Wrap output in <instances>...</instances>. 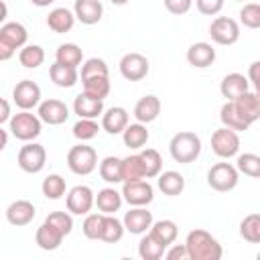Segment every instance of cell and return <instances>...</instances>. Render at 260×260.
<instances>
[{
    "label": "cell",
    "mask_w": 260,
    "mask_h": 260,
    "mask_svg": "<svg viewBox=\"0 0 260 260\" xmlns=\"http://www.w3.org/2000/svg\"><path fill=\"white\" fill-rule=\"evenodd\" d=\"M65 205L67 211L73 215H87L95 205V193L87 185H75L73 189H69L65 197Z\"/></svg>",
    "instance_id": "cell-10"
},
{
    "label": "cell",
    "mask_w": 260,
    "mask_h": 260,
    "mask_svg": "<svg viewBox=\"0 0 260 260\" xmlns=\"http://www.w3.org/2000/svg\"><path fill=\"white\" fill-rule=\"evenodd\" d=\"M128 126V112L122 106H114L102 114V128L108 134H122Z\"/></svg>",
    "instance_id": "cell-21"
},
{
    "label": "cell",
    "mask_w": 260,
    "mask_h": 260,
    "mask_svg": "<svg viewBox=\"0 0 260 260\" xmlns=\"http://www.w3.org/2000/svg\"><path fill=\"white\" fill-rule=\"evenodd\" d=\"M49 77L57 87H73L77 83V69L55 61L49 67Z\"/></svg>",
    "instance_id": "cell-30"
},
{
    "label": "cell",
    "mask_w": 260,
    "mask_h": 260,
    "mask_svg": "<svg viewBox=\"0 0 260 260\" xmlns=\"http://www.w3.org/2000/svg\"><path fill=\"white\" fill-rule=\"evenodd\" d=\"M165 250H167V246L160 244L150 232L144 234L138 242V256L142 260H160L165 256Z\"/></svg>",
    "instance_id": "cell-31"
},
{
    "label": "cell",
    "mask_w": 260,
    "mask_h": 260,
    "mask_svg": "<svg viewBox=\"0 0 260 260\" xmlns=\"http://www.w3.org/2000/svg\"><path fill=\"white\" fill-rule=\"evenodd\" d=\"M104 223H106V213H87L85 219H83V236L89 238V240H102V234H104Z\"/></svg>",
    "instance_id": "cell-40"
},
{
    "label": "cell",
    "mask_w": 260,
    "mask_h": 260,
    "mask_svg": "<svg viewBox=\"0 0 260 260\" xmlns=\"http://www.w3.org/2000/svg\"><path fill=\"white\" fill-rule=\"evenodd\" d=\"M100 177L106 183H110V185L122 183V158H118V156H106L100 162Z\"/></svg>",
    "instance_id": "cell-34"
},
{
    "label": "cell",
    "mask_w": 260,
    "mask_h": 260,
    "mask_svg": "<svg viewBox=\"0 0 260 260\" xmlns=\"http://www.w3.org/2000/svg\"><path fill=\"white\" fill-rule=\"evenodd\" d=\"M0 134H2V144H0V148H6V144H8V130L0 128Z\"/></svg>",
    "instance_id": "cell-54"
},
{
    "label": "cell",
    "mask_w": 260,
    "mask_h": 260,
    "mask_svg": "<svg viewBox=\"0 0 260 260\" xmlns=\"http://www.w3.org/2000/svg\"><path fill=\"white\" fill-rule=\"evenodd\" d=\"M112 4H116V6H124V4H128L130 0H110Z\"/></svg>",
    "instance_id": "cell-55"
},
{
    "label": "cell",
    "mask_w": 260,
    "mask_h": 260,
    "mask_svg": "<svg viewBox=\"0 0 260 260\" xmlns=\"http://www.w3.org/2000/svg\"><path fill=\"white\" fill-rule=\"evenodd\" d=\"M98 132H100V126H98V122L91 120V118H79V120L73 124V136H75L77 140H81V142L95 138Z\"/></svg>",
    "instance_id": "cell-44"
},
{
    "label": "cell",
    "mask_w": 260,
    "mask_h": 260,
    "mask_svg": "<svg viewBox=\"0 0 260 260\" xmlns=\"http://www.w3.org/2000/svg\"><path fill=\"white\" fill-rule=\"evenodd\" d=\"M258 260H260V252H258Z\"/></svg>",
    "instance_id": "cell-57"
},
{
    "label": "cell",
    "mask_w": 260,
    "mask_h": 260,
    "mask_svg": "<svg viewBox=\"0 0 260 260\" xmlns=\"http://www.w3.org/2000/svg\"><path fill=\"white\" fill-rule=\"evenodd\" d=\"M148 59L140 53H126L120 59V73L128 81H140L148 75Z\"/></svg>",
    "instance_id": "cell-13"
},
{
    "label": "cell",
    "mask_w": 260,
    "mask_h": 260,
    "mask_svg": "<svg viewBox=\"0 0 260 260\" xmlns=\"http://www.w3.org/2000/svg\"><path fill=\"white\" fill-rule=\"evenodd\" d=\"M124 228L126 232L130 234H136V236H142L146 234L150 228H152V213L146 209V207H132L130 211L124 213Z\"/></svg>",
    "instance_id": "cell-15"
},
{
    "label": "cell",
    "mask_w": 260,
    "mask_h": 260,
    "mask_svg": "<svg viewBox=\"0 0 260 260\" xmlns=\"http://www.w3.org/2000/svg\"><path fill=\"white\" fill-rule=\"evenodd\" d=\"M156 183H158V189L165 195H169V197H177L185 189V177L181 173H177V171H165V173H160L158 179H156Z\"/></svg>",
    "instance_id": "cell-29"
},
{
    "label": "cell",
    "mask_w": 260,
    "mask_h": 260,
    "mask_svg": "<svg viewBox=\"0 0 260 260\" xmlns=\"http://www.w3.org/2000/svg\"><path fill=\"white\" fill-rule=\"evenodd\" d=\"M236 102V106H238V110H240V114L244 116V120L252 126L256 120H260V98L254 93V91H246V93H242L238 100H234Z\"/></svg>",
    "instance_id": "cell-27"
},
{
    "label": "cell",
    "mask_w": 260,
    "mask_h": 260,
    "mask_svg": "<svg viewBox=\"0 0 260 260\" xmlns=\"http://www.w3.org/2000/svg\"><path fill=\"white\" fill-rule=\"evenodd\" d=\"M122 203H124V195L120 191H116L114 187H104L95 195V205L106 215H114L122 207Z\"/></svg>",
    "instance_id": "cell-25"
},
{
    "label": "cell",
    "mask_w": 260,
    "mask_h": 260,
    "mask_svg": "<svg viewBox=\"0 0 260 260\" xmlns=\"http://www.w3.org/2000/svg\"><path fill=\"white\" fill-rule=\"evenodd\" d=\"M16 162H18V167H20L24 173L37 175V173H41V171L45 169L47 150H45V146L39 144V142H26V144L18 150Z\"/></svg>",
    "instance_id": "cell-7"
},
{
    "label": "cell",
    "mask_w": 260,
    "mask_h": 260,
    "mask_svg": "<svg viewBox=\"0 0 260 260\" xmlns=\"http://www.w3.org/2000/svg\"><path fill=\"white\" fill-rule=\"evenodd\" d=\"M160 244H165L167 248L177 240V234H179V228L173 219H160V221H154L152 228L148 230Z\"/></svg>",
    "instance_id": "cell-32"
},
{
    "label": "cell",
    "mask_w": 260,
    "mask_h": 260,
    "mask_svg": "<svg viewBox=\"0 0 260 260\" xmlns=\"http://www.w3.org/2000/svg\"><path fill=\"white\" fill-rule=\"evenodd\" d=\"M122 195H124V201L128 205H132V207H146L154 199V189H152V185L148 181L140 179V181L124 183Z\"/></svg>",
    "instance_id": "cell-11"
},
{
    "label": "cell",
    "mask_w": 260,
    "mask_h": 260,
    "mask_svg": "<svg viewBox=\"0 0 260 260\" xmlns=\"http://www.w3.org/2000/svg\"><path fill=\"white\" fill-rule=\"evenodd\" d=\"M63 238H65V234H63L59 228H55L51 221H47V219L39 225V230H37V234H35L37 246H39L41 250H47V252L57 250V248L61 246Z\"/></svg>",
    "instance_id": "cell-17"
},
{
    "label": "cell",
    "mask_w": 260,
    "mask_h": 260,
    "mask_svg": "<svg viewBox=\"0 0 260 260\" xmlns=\"http://www.w3.org/2000/svg\"><path fill=\"white\" fill-rule=\"evenodd\" d=\"M209 37L213 43L230 47V45L238 43V39H240V24H238V20H234L230 16H217L209 24Z\"/></svg>",
    "instance_id": "cell-9"
},
{
    "label": "cell",
    "mask_w": 260,
    "mask_h": 260,
    "mask_svg": "<svg viewBox=\"0 0 260 260\" xmlns=\"http://www.w3.org/2000/svg\"><path fill=\"white\" fill-rule=\"evenodd\" d=\"M67 167L75 175H89L98 169V152L93 146L87 144H75L67 152Z\"/></svg>",
    "instance_id": "cell-5"
},
{
    "label": "cell",
    "mask_w": 260,
    "mask_h": 260,
    "mask_svg": "<svg viewBox=\"0 0 260 260\" xmlns=\"http://www.w3.org/2000/svg\"><path fill=\"white\" fill-rule=\"evenodd\" d=\"M41 191H43V195H45L47 199H53V201H55V199H61V197L65 195L67 183H65V179H63L61 175L53 173V175H49V177L43 179Z\"/></svg>",
    "instance_id": "cell-38"
},
{
    "label": "cell",
    "mask_w": 260,
    "mask_h": 260,
    "mask_svg": "<svg viewBox=\"0 0 260 260\" xmlns=\"http://www.w3.org/2000/svg\"><path fill=\"white\" fill-rule=\"evenodd\" d=\"M165 258L167 260H187L189 258L187 246L185 244H171V248L165 252Z\"/></svg>",
    "instance_id": "cell-50"
},
{
    "label": "cell",
    "mask_w": 260,
    "mask_h": 260,
    "mask_svg": "<svg viewBox=\"0 0 260 260\" xmlns=\"http://www.w3.org/2000/svg\"><path fill=\"white\" fill-rule=\"evenodd\" d=\"M140 179H146L140 154H130V156L122 158V183L140 181Z\"/></svg>",
    "instance_id": "cell-35"
},
{
    "label": "cell",
    "mask_w": 260,
    "mask_h": 260,
    "mask_svg": "<svg viewBox=\"0 0 260 260\" xmlns=\"http://www.w3.org/2000/svg\"><path fill=\"white\" fill-rule=\"evenodd\" d=\"M213 61H215V49L209 43L199 41L187 49V63L195 69H205V67L213 65Z\"/></svg>",
    "instance_id": "cell-18"
},
{
    "label": "cell",
    "mask_w": 260,
    "mask_h": 260,
    "mask_svg": "<svg viewBox=\"0 0 260 260\" xmlns=\"http://www.w3.org/2000/svg\"><path fill=\"white\" fill-rule=\"evenodd\" d=\"M8 130L12 132L14 138H18L22 142H32L43 130V120L39 116L30 114V110H22L10 118Z\"/></svg>",
    "instance_id": "cell-4"
},
{
    "label": "cell",
    "mask_w": 260,
    "mask_h": 260,
    "mask_svg": "<svg viewBox=\"0 0 260 260\" xmlns=\"http://www.w3.org/2000/svg\"><path fill=\"white\" fill-rule=\"evenodd\" d=\"M55 59H57V63H63V65L77 69V65H81V61H83V53L75 43H63L57 47Z\"/></svg>",
    "instance_id": "cell-33"
},
{
    "label": "cell",
    "mask_w": 260,
    "mask_h": 260,
    "mask_svg": "<svg viewBox=\"0 0 260 260\" xmlns=\"http://www.w3.org/2000/svg\"><path fill=\"white\" fill-rule=\"evenodd\" d=\"M248 79L254 87V93L260 98V61H254L250 67H248Z\"/></svg>",
    "instance_id": "cell-51"
},
{
    "label": "cell",
    "mask_w": 260,
    "mask_h": 260,
    "mask_svg": "<svg viewBox=\"0 0 260 260\" xmlns=\"http://www.w3.org/2000/svg\"><path fill=\"white\" fill-rule=\"evenodd\" d=\"M238 181H240V171L230 162H217L207 171V185L213 191L219 193L232 191L238 187Z\"/></svg>",
    "instance_id": "cell-6"
},
{
    "label": "cell",
    "mask_w": 260,
    "mask_h": 260,
    "mask_svg": "<svg viewBox=\"0 0 260 260\" xmlns=\"http://www.w3.org/2000/svg\"><path fill=\"white\" fill-rule=\"evenodd\" d=\"M18 61L26 69H37L45 61V51L41 45H24L18 53Z\"/></svg>",
    "instance_id": "cell-36"
},
{
    "label": "cell",
    "mask_w": 260,
    "mask_h": 260,
    "mask_svg": "<svg viewBox=\"0 0 260 260\" xmlns=\"http://www.w3.org/2000/svg\"><path fill=\"white\" fill-rule=\"evenodd\" d=\"M28 32L20 22H4L0 26V61H8L16 49L26 45Z\"/></svg>",
    "instance_id": "cell-3"
},
{
    "label": "cell",
    "mask_w": 260,
    "mask_h": 260,
    "mask_svg": "<svg viewBox=\"0 0 260 260\" xmlns=\"http://www.w3.org/2000/svg\"><path fill=\"white\" fill-rule=\"evenodd\" d=\"M248 87H250V79L242 73H236V71L228 73L219 83V91L225 100H238L242 93L248 91Z\"/></svg>",
    "instance_id": "cell-20"
},
{
    "label": "cell",
    "mask_w": 260,
    "mask_h": 260,
    "mask_svg": "<svg viewBox=\"0 0 260 260\" xmlns=\"http://www.w3.org/2000/svg\"><path fill=\"white\" fill-rule=\"evenodd\" d=\"M219 120H221L223 126H228V128H232V130H236V132H244V130L250 128V124L244 120V116L240 114V110H238V106H236L234 100H228V102L221 106V110H219Z\"/></svg>",
    "instance_id": "cell-26"
},
{
    "label": "cell",
    "mask_w": 260,
    "mask_h": 260,
    "mask_svg": "<svg viewBox=\"0 0 260 260\" xmlns=\"http://www.w3.org/2000/svg\"><path fill=\"white\" fill-rule=\"evenodd\" d=\"M160 114V100L152 93L140 98L134 106V118L142 124H148V122H154Z\"/></svg>",
    "instance_id": "cell-23"
},
{
    "label": "cell",
    "mask_w": 260,
    "mask_h": 260,
    "mask_svg": "<svg viewBox=\"0 0 260 260\" xmlns=\"http://www.w3.org/2000/svg\"><path fill=\"white\" fill-rule=\"evenodd\" d=\"M35 6H39V8H45V6H49V4H53L55 0H30Z\"/></svg>",
    "instance_id": "cell-53"
},
{
    "label": "cell",
    "mask_w": 260,
    "mask_h": 260,
    "mask_svg": "<svg viewBox=\"0 0 260 260\" xmlns=\"http://www.w3.org/2000/svg\"><path fill=\"white\" fill-rule=\"evenodd\" d=\"M12 102L20 110H32L41 104V87L32 79H22L12 89Z\"/></svg>",
    "instance_id": "cell-12"
},
{
    "label": "cell",
    "mask_w": 260,
    "mask_h": 260,
    "mask_svg": "<svg viewBox=\"0 0 260 260\" xmlns=\"http://www.w3.org/2000/svg\"><path fill=\"white\" fill-rule=\"evenodd\" d=\"M75 20H77L75 12H71V10H67V8L61 6V8H53V10L49 12V16H47V26H49L53 32L63 35V32H69V30L73 28Z\"/></svg>",
    "instance_id": "cell-24"
},
{
    "label": "cell",
    "mask_w": 260,
    "mask_h": 260,
    "mask_svg": "<svg viewBox=\"0 0 260 260\" xmlns=\"http://www.w3.org/2000/svg\"><path fill=\"white\" fill-rule=\"evenodd\" d=\"M73 112L79 118H91V120H95L100 114H104V100L91 98V95H87L83 91V93L75 95V100H73Z\"/></svg>",
    "instance_id": "cell-22"
},
{
    "label": "cell",
    "mask_w": 260,
    "mask_h": 260,
    "mask_svg": "<svg viewBox=\"0 0 260 260\" xmlns=\"http://www.w3.org/2000/svg\"><path fill=\"white\" fill-rule=\"evenodd\" d=\"M195 6L205 16H215L223 8V0H195Z\"/></svg>",
    "instance_id": "cell-48"
},
{
    "label": "cell",
    "mask_w": 260,
    "mask_h": 260,
    "mask_svg": "<svg viewBox=\"0 0 260 260\" xmlns=\"http://www.w3.org/2000/svg\"><path fill=\"white\" fill-rule=\"evenodd\" d=\"M191 6H193V0H165V8L175 16L187 14Z\"/></svg>",
    "instance_id": "cell-49"
},
{
    "label": "cell",
    "mask_w": 260,
    "mask_h": 260,
    "mask_svg": "<svg viewBox=\"0 0 260 260\" xmlns=\"http://www.w3.org/2000/svg\"><path fill=\"white\" fill-rule=\"evenodd\" d=\"M89 77H110V69L104 59L91 57L81 65V79H89Z\"/></svg>",
    "instance_id": "cell-45"
},
{
    "label": "cell",
    "mask_w": 260,
    "mask_h": 260,
    "mask_svg": "<svg viewBox=\"0 0 260 260\" xmlns=\"http://www.w3.org/2000/svg\"><path fill=\"white\" fill-rule=\"evenodd\" d=\"M138 154H140V160H142L146 179L158 177V175H160V169H162V158H160L158 150H156V148H144V150H140Z\"/></svg>",
    "instance_id": "cell-37"
},
{
    "label": "cell",
    "mask_w": 260,
    "mask_h": 260,
    "mask_svg": "<svg viewBox=\"0 0 260 260\" xmlns=\"http://www.w3.org/2000/svg\"><path fill=\"white\" fill-rule=\"evenodd\" d=\"M10 122V104L8 100H2V114H0V124Z\"/></svg>",
    "instance_id": "cell-52"
},
{
    "label": "cell",
    "mask_w": 260,
    "mask_h": 260,
    "mask_svg": "<svg viewBox=\"0 0 260 260\" xmlns=\"http://www.w3.org/2000/svg\"><path fill=\"white\" fill-rule=\"evenodd\" d=\"M39 118L49 126H59V124L67 122L69 108H67L65 102L51 98V100H45V102L39 104Z\"/></svg>",
    "instance_id": "cell-14"
},
{
    "label": "cell",
    "mask_w": 260,
    "mask_h": 260,
    "mask_svg": "<svg viewBox=\"0 0 260 260\" xmlns=\"http://www.w3.org/2000/svg\"><path fill=\"white\" fill-rule=\"evenodd\" d=\"M35 215H37V209L28 199H16L6 207V219L10 225H16V228L28 225L35 219Z\"/></svg>",
    "instance_id": "cell-16"
},
{
    "label": "cell",
    "mask_w": 260,
    "mask_h": 260,
    "mask_svg": "<svg viewBox=\"0 0 260 260\" xmlns=\"http://www.w3.org/2000/svg\"><path fill=\"white\" fill-rule=\"evenodd\" d=\"M236 167H238V171H240V173H244L246 177L260 179V154H254V152L238 154Z\"/></svg>",
    "instance_id": "cell-41"
},
{
    "label": "cell",
    "mask_w": 260,
    "mask_h": 260,
    "mask_svg": "<svg viewBox=\"0 0 260 260\" xmlns=\"http://www.w3.org/2000/svg\"><path fill=\"white\" fill-rule=\"evenodd\" d=\"M47 221H51L55 228H59L65 236H69L71 230H73V217L67 211H53V213L47 215Z\"/></svg>",
    "instance_id": "cell-47"
},
{
    "label": "cell",
    "mask_w": 260,
    "mask_h": 260,
    "mask_svg": "<svg viewBox=\"0 0 260 260\" xmlns=\"http://www.w3.org/2000/svg\"><path fill=\"white\" fill-rule=\"evenodd\" d=\"M211 150L219 158H232L240 152V136L236 130L221 126L211 134Z\"/></svg>",
    "instance_id": "cell-8"
},
{
    "label": "cell",
    "mask_w": 260,
    "mask_h": 260,
    "mask_svg": "<svg viewBox=\"0 0 260 260\" xmlns=\"http://www.w3.org/2000/svg\"><path fill=\"white\" fill-rule=\"evenodd\" d=\"M240 22L246 28H260V4L248 2L240 8Z\"/></svg>",
    "instance_id": "cell-46"
},
{
    "label": "cell",
    "mask_w": 260,
    "mask_h": 260,
    "mask_svg": "<svg viewBox=\"0 0 260 260\" xmlns=\"http://www.w3.org/2000/svg\"><path fill=\"white\" fill-rule=\"evenodd\" d=\"M240 236L250 244H260V213H250L240 221Z\"/></svg>",
    "instance_id": "cell-39"
},
{
    "label": "cell",
    "mask_w": 260,
    "mask_h": 260,
    "mask_svg": "<svg viewBox=\"0 0 260 260\" xmlns=\"http://www.w3.org/2000/svg\"><path fill=\"white\" fill-rule=\"evenodd\" d=\"M83 81V91L91 98L98 100H106L110 93V77H89V79H81Z\"/></svg>",
    "instance_id": "cell-42"
},
{
    "label": "cell",
    "mask_w": 260,
    "mask_h": 260,
    "mask_svg": "<svg viewBox=\"0 0 260 260\" xmlns=\"http://www.w3.org/2000/svg\"><path fill=\"white\" fill-rule=\"evenodd\" d=\"M169 152L175 162L189 165V162L197 160V156L201 154V138L189 130L177 132L169 142Z\"/></svg>",
    "instance_id": "cell-2"
},
{
    "label": "cell",
    "mask_w": 260,
    "mask_h": 260,
    "mask_svg": "<svg viewBox=\"0 0 260 260\" xmlns=\"http://www.w3.org/2000/svg\"><path fill=\"white\" fill-rule=\"evenodd\" d=\"M73 12L81 24H95L104 16V6L100 0H75Z\"/></svg>",
    "instance_id": "cell-19"
},
{
    "label": "cell",
    "mask_w": 260,
    "mask_h": 260,
    "mask_svg": "<svg viewBox=\"0 0 260 260\" xmlns=\"http://www.w3.org/2000/svg\"><path fill=\"white\" fill-rule=\"evenodd\" d=\"M234 2H244V0H234Z\"/></svg>",
    "instance_id": "cell-56"
},
{
    "label": "cell",
    "mask_w": 260,
    "mask_h": 260,
    "mask_svg": "<svg viewBox=\"0 0 260 260\" xmlns=\"http://www.w3.org/2000/svg\"><path fill=\"white\" fill-rule=\"evenodd\" d=\"M189 260H219L223 256L221 244L205 230H191L185 240Z\"/></svg>",
    "instance_id": "cell-1"
},
{
    "label": "cell",
    "mask_w": 260,
    "mask_h": 260,
    "mask_svg": "<svg viewBox=\"0 0 260 260\" xmlns=\"http://www.w3.org/2000/svg\"><path fill=\"white\" fill-rule=\"evenodd\" d=\"M148 138H150V134H148V130H146V124H142V122L128 124L126 130L122 132V140H124V144H126L128 148H132V150H140V148H144V144L148 142Z\"/></svg>",
    "instance_id": "cell-28"
},
{
    "label": "cell",
    "mask_w": 260,
    "mask_h": 260,
    "mask_svg": "<svg viewBox=\"0 0 260 260\" xmlns=\"http://www.w3.org/2000/svg\"><path fill=\"white\" fill-rule=\"evenodd\" d=\"M126 228H124V221H120L118 217L114 215H106V223H104V234H102V242H108V244H116L122 240Z\"/></svg>",
    "instance_id": "cell-43"
}]
</instances>
